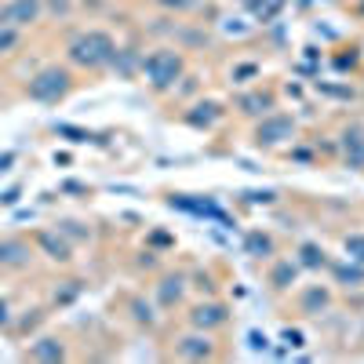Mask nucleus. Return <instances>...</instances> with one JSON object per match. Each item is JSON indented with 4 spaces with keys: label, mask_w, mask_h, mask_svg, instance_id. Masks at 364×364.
<instances>
[{
    "label": "nucleus",
    "mask_w": 364,
    "mask_h": 364,
    "mask_svg": "<svg viewBox=\"0 0 364 364\" xmlns=\"http://www.w3.org/2000/svg\"><path fill=\"white\" fill-rule=\"evenodd\" d=\"M8 321V306H4V302H0V324H4Z\"/></svg>",
    "instance_id": "nucleus-24"
},
{
    "label": "nucleus",
    "mask_w": 364,
    "mask_h": 364,
    "mask_svg": "<svg viewBox=\"0 0 364 364\" xmlns=\"http://www.w3.org/2000/svg\"><path fill=\"white\" fill-rule=\"evenodd\" d=\"M178 295H182V277H168L161 284V302H164V306H171V302H178Z\"/></svg>",
    "instance_id": "nucleus-14"
},
{
    "label": "nucleus",
    "mask_w": 364,
    "mask_h": 364,
    "mask_svg": "<svg viewBox=\"0 0 364 364\" xmlns=\"http://www.w3.org/2000/svg\"><path fill=\"white\" fill-rule=\"evenodd\" d=\"M15 161V154H4V157H0V171H8V164Z\"/></svg>",
    "instance_id": "nucleus-22"
},
{
    "label": "nucleus",
    "mask_w": 364,
    "mask_h": 364,
    "mask_svg": "<svg viewBox=\"0 0 364 364\" xmlns=\"http://www.w3.org/2000/svg\"><path fill=\"white\" fill-rule=\"evenodd\" d=\"M346 252H350V259L364 262V233H350L346 237Z\"/></svg>",
    "instance_id": "nucleus-17"
},
{
    "label": "nucleus",
    "mask_w": 364,
    "mask_h": 364,
    "mask_svg": "<svg viewBox=\"0 0 364 364\" xmlns=\"http://www.w3.org/2000/svg\"><path fill=\"white\" fill-rule=\"evenodd\" d=\"M190 321L197 328H215V324H226V306H219V302H208V306H197L190 314Z\"/></svg>",
    "instance_id": "nucleus-7"
},
{
    "label": "nucleus",
    "mask_w": 364,
    "mask_h": 364,
    "mask_svg": "<svg viewBox=\"0 0 364 364\" xmlns=\"http://www.w3.org/2000/svg\"><path fill=\"white\" fill-rule=\"evenodd\" d=\"M70 58L77 66H87V70H99V66H109L117 58V44L99 33V29H91V33H80L73 44H70Z\"/></svg>",
    "instance_id": "nucleus-1"
},
{
    "label": "nucleus",
    "mask_w": 364,
    "mask_h": 364,
    "mask_svg": "<svg viewBox=\"0 0 364 364\" xmlns=\"http://www.w3.org/2000/svg\"><path fill=\"white\" fill-rule=\"evenodd\" d=\"M70 91V73L63 70H44L33 84H29V99H41V102H55Z\"/></svg>",
    "instance_id": "nucleus-3"
},
{
    "label": "nucleus",
    "mask_w": 364,
    "mask_h": 364,
    "mask_svg": "<svg viewBox=\"0 0 364 364\" xmlns=\"http://www.w3.org/2000/svg\"><path fill=\"white\" fill-rule=\"evenodd\" d=\"M328 306V291H321V288H310L306 295H302V314H321Z\"/></svg>",
    "instance_id": "nucleus-12"
},
{
    "label": "nucleus",
    "mask_w": 364,
    "mask_h": 364,
    "mask_svg": "<svg viewBox=\"0 0 364 364\" xmlns=\"http://www.w3.org/2000/svg\"><path fill=\"white\" fill-rule=\"evenodd\" d=\"M29 255H33V252H29L26 240H15V237L0 240V266H26Z\"/></svg>",
    "instance_id": "nucleus-6"
},
{
    "label": "nucleus",
    "mask_w": 364,
    "mask_h": 364,
    "mask_svg": "<svg viewBox=\"0 0 364 364\" xmlns=\"http://www.w3.org/2000/svg\"><path fill=\"white\" fill-rule=\"evenodd\" d=\"M37 240L51 252V259H58V262H66V259H70V245H66V240H55V233H41Z\"/></svg>",
    "instance_id": "nucleus-11"
},
{
    "label": "nucleus",
    "mask_w": 364,
    "mask_h": 364,
    "mask_svg": "<svg viewBox=\"0 0 364 364\" xmlns=\"http://www.w3.org/2000/svg\"><path fill=\"white\" fill-rule=\"evenodd\" d=\"M284 339H288V343H291V346H302V336H299V331H291V328H288V331H284Z\"/></svg>",
    "instance_id": "nucleus-20"
},
{
    "label": "nucleus",
    "mask_w": 364,
    "mask_h": 364,
    "mask_svg": "<svg viewBox=\"0 0 364 364\" xmlns=\"http://www.w3.org/2000/svg\"><path fill=\"white\" fill-rule=\"evenodd\" d=\"M252 346L259 350V346H266V336H259V331H252Z\"/></svg>",
    "instance_id": "nucleus-21"
},
{
    "label": "nucleus",
    "mask_w": 364,
    "mask_h": 364,
    "mask_svg": "<svg viewBox=\"0 0 364 364\" xmlns=\"http://www.w3.org/2000/svg\"><path fill=\"white\" fill-rule=\"evenodd\" d=\"M200 109H204V113H190L186 120H190L193 128H211V124L219 120V106H215V102H204Z\"/></svg>",
    "instance_id": "nucleus-10"
},
{
    "label": "nucleus",
    "mask_w": 364,
    "mask_h": 364,
    "mask_svg": "<svg viewBox=\"0 0 364 364\" xmlns=\"http://www.w3.org/2000/svg\"><path fill=\"white\" fill-rule=\"evenodd\" d=\"M37 0H11V4L0 8V22H8V26H22V22H33L37 18Z\"/></svg>",
    "instance_id": "nucleus-5"
},
{
    "label": "nucleus",
    "mask_w": 364,
    "mask_h": 364,
    "mask_svg": "<svg viewBox=\"0 0 364 364\" xmlns=\"http://www.w3.org/2000/svg\"><path fill=\"white\" fill-rule=\"evenodd\" d=\"M146 77H149V84H154L157 91H168L175 80H178V73H182V55H175V51H154L146 58Z\"/></svg>",
    "instance_id": "nucleus-2"
},
{
    "label": "nucleus",
    "mask_w": 364,
    "mask_h": 364,
    "mask_svg": "<svg viewBox=\"0 0 364 364\" xmlns=\"http://www.w3.org/2000/svg\"><path fill=\"white\" fill-rule=\"evenodd\" d=\"M245 248H248V255H269V252H273V240H269L266 233H248Z\"/></svg>",
    "instance_id": "nucleus-13"
},
{
    "label": "nucleus",
    "mask_w": 364,
    "mask_h": 364,
    "mask_svg": "<svg viewBox=\"0 0 364 364\" xmlns=\"http://www.w3.org/2000/svg\"><path fill=\"white\" fill-rule=\"evenodd\" d=\"M299 255H302V266H310V269L324 266V252H321L317 245H302V248H299Z\"/></svg>",
    "instance_id": "nucleus-15"
},
{
    "label": "nucleus",
    "mask_w": 364,
    "mask_h": 364,
    "mask_svg": "<svg viewBox=\"0 0 364 364\" xmlns=\"http://www.w3.org/2000/svg\"><path fill=\"white\" fill-rule=\"evenodd\" d=\"M240 109H245V113H266L269 109V95H248V99H240Z\"/></svg>",
    "instance_id": "nucleus-16"
},
{
    "label": "nucleus",
    "mask_w": 364,
    "mask_h": 364,
    "mask_svg": "<svg viewBox=\"0 0 364 364\" xmlns=\"http://www.w3.org/2000/svg\"><path fill=\"white\" fill-rule=\"evenodd\" d=\"M339 281H353V284H360V281H364V269H346V266H339Z\"/></svg>",
    "instance_id": "nucleus-19"
},
{
    "label": "nucleus",
    "mask_w": 364,
    "mask_h": 364,
    "mask_svg": "<svg viewBox=\"0 0 364 364\" xmlns=\"http://www.w3.org/2000/svg\"><path fill=\"white\" fill-rule=\"evenodd\" d=\"M11 41H15V37H11V33H0V51H4V48H8V44H11Z\"/></svg>",
    "instance_id": "nucleus-23"
},
{
    "label": "nucleus",
    "mask_w": 364,
    "mask_h": 364,
    "mask_svg": "<svg viewBox=\"0 0 364 364\" xmlns=\"http://www.w3.org/2000/svg\"><path fill=\"white\" fill-rule=\"evenodd\" d=\"M211 353V339L208 336H190L178 343V357H208Z\"/></svg>",
    "instance_id": "nucleus-8"
},
{
    "label": "nucleus",
    "mask_w": 364,
    "mask_h": 364,
    "mask_svg": "<svg viewBox=\"0 0 364 364\" xmlns=\"http://www.w3.org/2000/svg\"><path fill=\"white\" fill-rule=\"evenodd\" d=\"M291 132H295L291 117H269L266 124H259V132H255V142H259V146H277V142L291 139Z\"/></svg>",
    "instance_id": "nucleus-4"
},
{
    "label": "nucleus",
    "mask_w": 364,
    "mask_h": 364,
    "mask_svg": "<svg viewBox=\"0 0 364 364\" xmlns=\"http://www.w3.org/2000/svg\"><path fill=\"white\" fill-rule=\"evenodd\" d=\"M33 357H63V346H55V339H44V343L33 350Z\"/></svg>",
    "instance_id": "nucleus-18"
},
{
    "label": "nucleus",
    "mask_w": 364,
    "mask_h": 364,
    "mask_svg": "<svg viewBox=\"0 0 364 364\" xmlns=\"http://www.w3.org/2000/svg\"><path fill=\"white\" fill-rule=\"evenodd\" d=\"M291 281H295V266H291V262H277V266H273V273H269V284L277 288V291L291 288Z\"/></svg>",
    "instance_id": "nucleus-9"
}]
</instances>
